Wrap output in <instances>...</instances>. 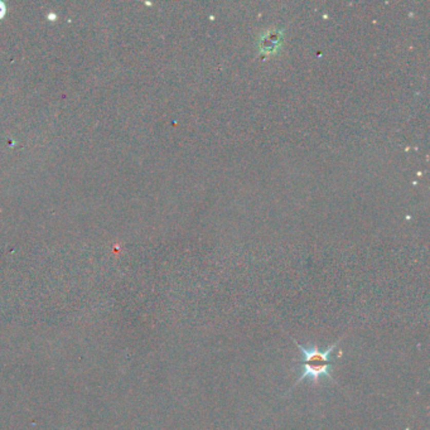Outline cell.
<instances>
[{"label":"cell","mask_w":430,"mask_h":430,"mask_svg":"<svg viewBox=\"0 0 430 430\" xmlns=\"http://www.w3.org/2000/svg\"><path fill=\"white\" fill-rule=\"evenodd\" d=\"M298 348L301 349L302 353L304 354V359L301 362L302 367H303V373L295 382L298 385L299 382L304 381L305 379H312L313 381H317L319 377L326 376L328 379H333L331 375V367L333 365V361L331 359V353L334 351L337 343L332 345L326 351H319L317 347H303L299 343L295 342ZM294 385V386H295Z\"/></svg>","instance_id":"obj_1"},{"label":"cell","mask_w":430,"mask_h":430,"mask_svg":"<svg viewBox=\"0 0 430 430\" xmlns=\"http://www.w3.org/2000/svg\"><path fill=\"white\" fill-rule=\"evenodd\" d=\"M0 15H3V5H0Z\"/></svg>","instance_id":"obj_2"}]
</instances>
